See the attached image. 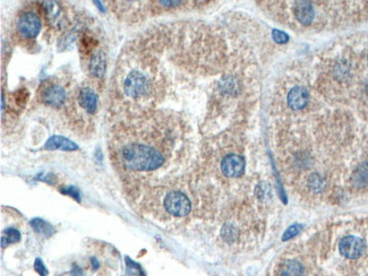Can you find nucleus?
Here are the masks:
<instances>
[{
	"label": "nucleus",
	"instance_id": "b1692460",
	"mask_svg": "<svg viewBox=\"0 0 368 276\" xmlns=\"http://www.w3.org/2000/svg\"><path fill=\"white\" fill-rule=\"evenodd\" d=\"M91 263H92V267H93L94 270H97L98 267H99V262L97 261V258L92 257V258H91Z\"/></svg>",
	"mask_w": 368,
	"mask_h": 276
},
{
	"label": "nucleus",
	"instance_id": "412c9836",
	"mask_svg": "<svg viewBox=\"0 0 368 276\" xmlns=\"http://www.w3.org/2000/svg\"><path fill=\"white\" fill-rule=\"evenodd\" d=\"M34 270L40 276H48L49 274V271L47 270V267L43 262L40 258H37L34 262Z\"/></svg>",
	"mask_w": 368,
	"mask_h": 276
},
{
	"label": "nucleus",
	"instance_id": "dca6fc26",
	"mask_svg": "<svg viewBox=\"0 0 368 276\" xmlns=\"http://www.w3.org/2000/svg\"><path fill=\"white\" fill-rule=\"evenodd\" d=\"M126 274L129 276H145V273L139 264L131 261L129 257H126Z\"/></svg>",
	"mask_w": 368,
	"mask_h": 276
},
{
	"label": "nucleus",
	"instance_id": "4468645a",
	"mask_svg": "<svg viewBox=\"0 0 368 276\" xmlns=\"http://www.w3.org/2000/svg\"><path fill=\"white\" fill-rule=\"evenodd\" d=\"M281 276H304V267L301 263L289 261L283 264L280 270Z\"/></svg>",
	"mask_w": 368,
	"mask_h": 276
},
{
	"label": "nucleus",
	"instance_id": "aec40b11",
	"mask_svg": "<svg viewBox=\"0 0 368 276\" xmlns=\"http://www.w3.org/2000/svg\"><path fill=\"white\" fill-rule=\"evenodd\" d=\"M272 38H273L277 43H287L289 41V35L279 30H273V32H272Z\"/></svg>",
	"mask_w": 368,
	"mask_h": 276
},
{
	"label": "nucleus",
	"instance_id": "1a4fd4ad",
	"mask_svg": "<svg viewBox=\"0 0 368 276\" xmlns=\"http://www.w3.org/2000/svg\"><path fill=\"white\" fill-rule=\"evenodd\" d=\"M309 94L303 86H296L288 94V105L293 110H302L307 106Z\"/></svg>",
	"mask_w": 368,
	"mask_h": 276
},
{
	"label": "nucleus",
	"instance_id": "f3484780",
	"mask_svg": "<svg viewBox=\"0 0 368 276\" xmlns=\"http://www.w3.org/2000/svg\"><path fill=\"white\" fill-rule=\"evenodd\" d=\"M355 181L359 187L365 186L368 183V163H364L358 167L357 172L355 174Z\"/></svg>",
	"mask_w": 368,
	"mask_h": 276
},
{
	"label": "nucleus",
	"instance_id": "20e7f679",
	"mask_svg": "<svg viewBox=\"0 0 368 276\" xmlns=\"http://www.w3.org/2000/svg\"><path fill=\"white\" fill-rule=\"evenodd\" d=\"M165 207L168 213L177 218L186 217L191 210L189 199L179 191H171L166 196Z\"/></svg>",
	"mask_w": 368,
	"mask_h": 276
},
{
	"label": "nucleus",
	"instance_id": "4be33fe9",
	"mask_svg": "<svg viewBox=\"0 0 368 276\" xmlns=\"http://www.w3.org/2000/svg\"><path fill=\"white\" fill-rule=\"evenodd\" d=\"M38 180H40V181H43V182H47L49 183V185H54V183L56 182V177L54 174L51 173H42V174H39L37 177Z\"/></svg>",
	"mask_w": 368,
	"mask_h": 276
},
{
	"label": "nucleus",
	"instance_id": "9d476101",
	"mask_svg": "<svg viewBox=\"0 0 368 276\" xmlns=\"http://www.w3.org/2000/svg\"><path fill=\"white\" fill-rule=\"evenodd\" d=\"M45 150L47 151H77L78 150V145L76 143H74L70 139H68L63 136H53L48 139L46 145H45Z\"/></svg>",
	"mask_w": 368,
	"mask_h": 276
},
{
	"label": "nucleus",
	"instance_id": "f8f14e48",
	"mask_svg": "<svg viewBox=\"0 0 368 276\" xmlns=\"http://www.w3.org/2000/svg\"><path fill=\"white\" fill-rule=\"evenodd\" d=\"M295 14L298 21L305 25L313 22L315 15L313 6L307 1H299L295 7Z\"/></svg>",
	"mask_w": 368,
	"mask_h": 276
},
{
	"label": "nucleus",
	"instance_id": "ddd939ff",
	"mask_svg": "<svg viewBox=\"0 0 368 276\" xmlns=\"http://www.w3.org/2000/svg\"><path fill=\"white\" fill-rule=\"evenodd\" d=\"M30 225L32 226V229L37 232V233L43 235L45 238H50L55 234V227L51 225L49 222H47L42 219L37 218V219L31 220Z\"/></svg>",
	"mask_w": 368,
	"mask_h": 276
},
{
	"label": "nucleus",
	"instance_id": "a211bd4d",
	"mask_svg": "<svg viewBox=\"0 0 368 276\" xmlns=\"http://www.w3.org/2000/svg\"><path fill=\"white\" fill-rule=\"evenodd\" d=\"M59 191L66 196H70V197L75 199L76 202L81 203V194H79V190L75 186L61 187V188H59Z\"/></svg>",
	"mask_w": 368,
	"mask_h": 276
},
{
	"label": "nucleus",
	"instance_id": "6e6552de",
	"mask_svg": "<svg viewBox=\"0 0 368 276\" xmlns=\"http://www.w3.org/2000/svg\"><path fill=\"white\" fill-rule=\"evenodd\" d=\"M77 101L79 107L89 114H94L98 109L99 97L90 86H83L78 91Z\"/></svg>",
	"mask_w": 368,
	"mask_h": 276
},
{
	"label": "nucleus",
	"instance_id": "5701e85b",
	"mask_svg": "<svg viewBox=\"0 0 368 276\" xmlns=\"http://www.w3.org/2000/svg\"><path fill=\"white\" fill-rule=\"evenodd\" d=\"M71 276H83V271L81 267L74 266L73 270H71Z\"/></svg>",
	"mask_w": 368,
	"mask_h": 276
},
{
	"label": "nucleus",
	"instance_id": "6ab92c4d",
	"mask_svg": "<svg viewBox=\"0 0 368 276\" xmlns=\"http://www.w3.org/2000/svg\"><path fill=\"white\" fill-rule=\"evenodd\" d=\"M302 230H303L302 224H294V225L288 227L287 231L285 232V234H283L282 240H283V241H287V240H290V239L295 238L296 235H297Z\"/></svg>",
	"mask_w": 368,
	"mask_h": 276
},
{
	"label": "nucleus",
	"instance_id": "9b49d317",
	"mask_svg": "<svg viewBox=\"0 0 368 276\" xmlns=\"http://www.w3.org/2000/svg\"><path fill=\"white\" fill-rule=\"evenodd\" d=\"M107 60H106V55L102 51H95V53L91 55L90 61H89V70L90 74L93 77L97 78H102L106 74L107 69Z\"/></svg>",
	"mask_w": 368,
	"mask_h": 276
},
{
	"label": "nucleus",
	"instance_id": "423d86ee",
	"mask_svg": "<svg viewBox=\"0 0 368 276\" xmlns=\"http://www.w3.org/2000/svg\"><path fill=\"white\" fill-rule=\"evenodd\" d=\"M339 250L346 258H359L365 250V242L363 239L355 237V235H348L340 241Z\"/></svg>",
	"mask_w": 368,
	"mask_h": 276
},
{
	"label": "nucleus",
	"instance_id": "f03ea898",
	"mask_svg": "<svg viewBox=\"0 0 368 276\" xmlns=\"http://www.w3.org/2000/svg\"><path fill=\"white\" fill-rule=\"evenodd\" d=\"M151 81L149 77L139 70H133L123 79V92L127 97L133 99L143 98L149 93Z\"/></svg>",
	"mask_w": 368,
	"mask_h": 276
},
{
	"label": "nucleus",
	"instance_id": "7ed1b4c3",
	"mask_svg": "<svg viewBox=\"0 0 368 276\" xmlns=\"http://www.w3.org/2000/svg\"><path fill=\"white\" fill-rule=\"evenodd\" d=\"M42 27L41 18L34 11H26L18 18L16 31L22 39L32 40L38 37Z\"/></svg>",
	"mask_w": 368,
	"mask_h": 276
},
{
	"label": "nucleus",
	"instance_id": "2eb2a0df",
	"mask_svg": "<svg viewBox=\"0 0 368 276\" xmlns=\"http://www.w3.org/2000/svg\"><path fill=\"white\" fill-rule=\"evenodd\" d=\"M19 240H21V233H19V231L10 227V229L5 230V237L1 238V247L5 248L6 246L9 245V243L18 242Z\"/></svg>",
	"mask_w": 368,
	"mask_h": 276
},
{
	"label": "nucleus",
	"instance_id": "0eeeda50",
	"mask_svg": "<svg viewBox=\"0 0 368 276\" xmlns=\"http://www.w3.org/2000/svg\"><path fill=\"white\" fill-rule=\"evenodd\" d=\"M222 173L228 178H238L245 171V160L239 155L230 154L222 160Z\"/></svg>",
	"mask_w": 368,
	"mask_h": 276
},
{
	"label": "nucleus",
	"instance_id": "f257e3e1",
	"mask_svg": "<svg viewBox=\"0 0 368 276\" xmlns=\"http://www.w3.org/2000/svg\"><path fill=\"white\" fill-rule=\"evenodd\" d=\"M119 160L126 169L151 171L161 166L165 157L161 152L139 141L127 143L119 150Z\"/></svg>",
	"mask_w": 368,
	"mask_h": 276
},
{
	"label": "nucleus",
	"instance_id": "39448f33",
	"mask_svg": "<svg viewBox=\"0 0 368 276\" xmlns=\"http://www.w3.org/2000/svg\"><path fill=\"white\" fill-rule=\"evenodd\" d=\"M67 93L61 85L56 83L46 84L40 91V100L47 106L59 108L65 103Z\"/></svg>",
	"mask_w": 368,
	"mask_h": 276
}]
</instances>
